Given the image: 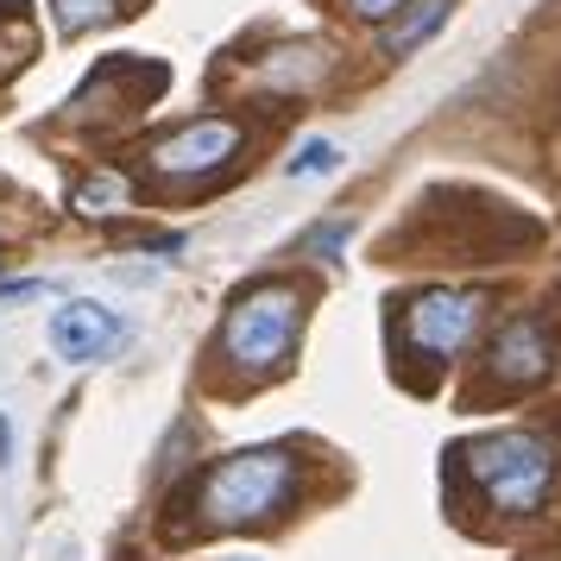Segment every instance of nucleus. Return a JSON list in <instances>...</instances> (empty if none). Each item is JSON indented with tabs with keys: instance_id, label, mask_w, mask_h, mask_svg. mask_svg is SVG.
Instances as JSON below:
<instances>
[{
	"instance_id": "nucleus-13",
	"label": "nucleus",
	"mask_w": 561,
	"mask_h": 561,
	"mask_svg": "<svg viewBox=\"0 0 561 561\" xmlns=\"http://www.w3.org/2000/svg\"><path fill=\"white\" fill-rule=\"evenodd\" d=\"M347 7H354L359 20H391L398 7H410V0H347Z\"/></svg>"
},
{
	"instance_id": "nucleus-1",
	"label": "nucleus",
	"mask_w": 561,
	"mask_h": 561,
	"mask_svg": "<svg viewBox=\"0 0 561 561\" xmlns=\"http://www.w3.org/2000/svg\"><path fill=\"white\" fill-rule=\"evenodd\" d=\"M297 499V460L284 448H247V455L215 460L196 485V511L215 530H247V524H265L278 517L284 505Z\"/></svg>"
},
{
	"instance_id": "nucleus-11",
	"label": "nucleus",
	"mask_w": 561,
	"mask_h": 561,
	"mask_svg": "<svg viewBox=\"0 0 561 561\" xmlns=\"http://www.w3.org/2000/svg\"><path fill=\"white\" fill-rule=\"evenodd\" d=\"M334 171H341V146H334V139H304V146H297V158L284 164V178H290V183L334 178Z\"/></svg>"
},
{
	"instance_id": "nucleus-9",
	"label": "nucleus",
	"mask_w": 561,
	"mask_h": 561,
	"mask_svg": "<svg viewBox=\"0 0 561 561\" xmlns=\"http://www.w3.org/2000/svg\"><path fill=\"white\" fill-rule=\"evenodd\" d=\"M133 203V183L121 178V171H95V178L77 183V208L82 215H114V208Z\"/></svg>"
},
{
	"instance_id": "nucleus-14",
	"label": "nucleus",
	"mask_w": 561,
	"mask_h": 561,
	"mask_svg": "<svg viewBox=\"0 0 561 561\" xmlns=\"http://www.w3.org/2000/svg\"><path fill=\"white\" fill-rule=\"evenodd\" d=\"M13 460V430H7V410H0V467Z\"/></svg>"
},
{
	"instance_id": "nucleus-12",
	"label": "nucleus",
	"mask_w": 561,
	"mask_h": 561,
	"mask_svg": "<svg viewBox=\"0 0 561 561\" xmlns=\"http://www.w3.org/2000/svg\"><path fill=\"white\" fill-rule=\"evenodd\" d=\"M347 233H354L347 221H329V228H316V233H309V253H316V259H334L341 247H347Z\"/></svg>"
},
{
	"instance_id": "nucleus-4",
	"label": "nucleus",
	"mask_w": 561,
	"mask_h": 561,
	"mask_svg": "<svg viewBox=\"0 0 561 561\" xmlns=\"http://www.w3.org/2000/svg\"><path fill=\"white\" fill-rule=\"evenodd\" d=\"M410 322V347L430 359H455L485 322V297L480 290H455V284H442V290H423V297H410L404 309Z\"/></svg>"
},
{
	"instance_id": "nucleus-8",
	"label": "nucleus",
	"mask_w": 561,
	"mask_h": 561,
	"mask_svg": "<svg viewBox=\"0 0 561 561\" xmlns=\"http://www.w3.org/2000/svg\"><path fill=\"white\" fill-rule=\"evenodd\" d=\"M448 13H455V0H410V13H404L391 32H385V51H391V57L423 51L435 32L448 26Z\"/></svg>"
},
{
	"instance_id": "nucleus-2",
	"label": "nucleus",
	"mask_w": 561,
	"mask_h": 561,
	"mask_svg": "<svg viewBox=\"0 0 561 561\" xmlns=\"http://www.w3.org/2000/svg\"><path fill=\"white\" fill-rule=\"evenodd\" d=\"M467 467H473L480 492L492 499V511H505V517L542 511V499L556 492V448L530 430L480 435V442L467 448Z\"/></svg>"
},
{
	"instance_id": "nucleus-6",
	"label": "nucleus",
	"mask_w": 561,
	"mask_h": 561,
	"mask_svg": "<svg viewBox=\"0 0 561 561\" xmlns=\"http://www.w3.org/2000/svg\"><path fill=\"white\" fill-rule=\"evenodd\" d=\"M485 373H492V385H505V391L542 385L556 373L549 322H542V316H511L505 329H499V341H492V354H485Z\"/></svg>"
},
{
	"instance_id": "nucleus-7",
	"label": "nucleus",
	"mask_w": 561,
	"mask_h": 561,
	"mask_svg": "<svg viewBox=\"0 0 561 561\" xmlns=\"http://www.w3.org/2000/svg\"><path fill=\"white\" fill-rule=\"evenodd\" d=\"M121 341H127V322H121L114 309L89 304V297L51 309V354L70 359V366H95V359H107Z\"/></svg>"
},
{
	"instance_id": "nucleus-5",
	"label": "nucleus",
	"mask_w": 561,
	"mask_h": 561,
	"mask_svg": "<svg viewBox=\"0 0 561 561\" xmlns=\"http://www.w3.org/2000/svg\"><path fill=\"white\" fill-rule=\"evenodd\" d=\"M240 146H247V127L208 114V121H190V127H178L171 139H158L152 171L158 178H208V171H221L228 158H240Z\"/></svg>"
},
{
	"instance_id": "nucleus-15",
	"label": "nucleus",
	"mask_w": 561,
	"mask_h": 561,
	"mask_svg": "<svg viewBox=\"0 0 561 561\" xmlns=\"http://www.w3.org/2000/svg\"><path fill=\"white\" fill-rule=\"evenodd\" d=\"M221 561H259V556H221Z\"/></svg>"
},
{
	"instance_id": "nucleus-3",
	"label": "nucleus",
	"mask_w": 561,
	"mask_h": 561,
	"mask_svg": "<svg viewBox=\"0 0 561 561\" xmlns=\"http://www.w3.org/2000/svg\"><path fill=\"white\" fill-rule=\"evenodd\" d=\"M304 329V297L297 284H253L240 304L228 309V329H221V354L247 373H272Z\"/></svg>"
},
{
	"instance_id": "nucleus-10",
	"label": "nucleus",
	"mask_w": 561,
	"mask_h": 561,
	"mask_svg": "<svg viewBox=\"0 0 561 561\" xmlns=\"http://www.w3.org/2000/svg\"><path fill=\"white\" fill-rule=\"evenodd\" d=\"M51 13H57V32H95V26H107L114 13H121V0H51Z\"/></svg>"
}]
</instances>
